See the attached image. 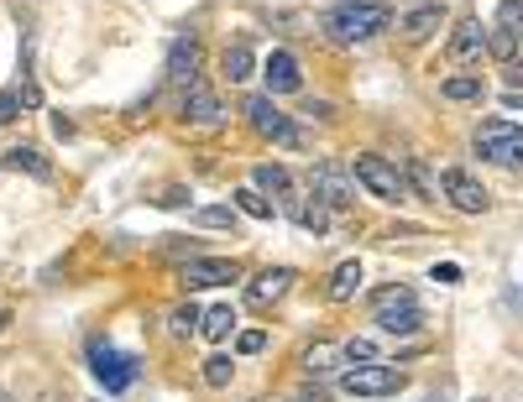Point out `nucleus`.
Masks as SVG:
<instances>
[{"label":"nucleus","instance_id":"34","mask_svg":"<svg viewBox=\"0 0 523 402\" xmlns=\"http://www.w3.org/2000/svg\"><path fill=\"white\" fill-rule=\"evenodd\" d=\"M503 79H508V89H513V94L523 89V63H518V58H513V63H503Z\"/></svg>","mask_w":523,"mask_h":402},{"label":"nucleus","instance_id":"13","mask_svg":"<svg viewBox=\"0 0 523 402\" xmlns=\"http://www.w3.org/2000/svg\"><path fill=\"white\" fill-rule=\"evenodd\" d=\"M445 53H450V63H482V53H487V32H482V21H476V16L456 21V32H450Z\"/></svg>","mask_w":523,"mask_h":402},{"label":"nucleus","instance_id":"35","mask_svg":"<svg viewBox=\"0 0 523 402\" xmlns=\"http://www.w3.org/2000/svg\"><path fill=\"white\" fill-rule=\"evenodd\" d=\"M461 277V267L456 262H445V267H435V282H456Z\"/></svg>","mask_w":523,"mask_h":402},{"label":"nucleus","instance_id":"9","mask_svg":"<svg viewBox=\"0 0 523 402\" xmlns=\"http://www.w3.org/2000/svg\"><path fill=\"white\" fill-rule=\"evenodd\" d=\"M440 194H445V204L456 209V215H487L492 209V194L466 168H445L440 173Z\"/></svg>","mask_w":523,"mask_h":402},{"label":"nucleus","instance_id":"4","mask_svg":"<svg viewBox=\"0 0 523 402\" xmlns=\"http://www.w3.org/2000/svg\"><path fill=\"white\" fill-rule=\"evenodd\" d=\"M351 173H356V183L367 188L372 199H388V204L408 199V178L393 168L388 157H377V152H361V157H351Z\"/></svg>","mask_w":523,"mask_h":402},{"label":"nucleus","instance_id":"36","mask_svg":"<svg viewBox=\"0 0 523 402\" xmlns=\"http://www.w3.org/2000/svg\"><path fill=\"white\" fill-rule=\"evenodd\" d=\"M6 324H11V314H6V309H0V329H6Z\"/></svg>","mask_w":523,"mask_h":402},{"label":"nucleus","instance_id":"1","mask_svg":"<svg viewBox=\"0 0 523 402\" xmlns=\"http://www.w3.org/2000/svg\"><path fill=\"white\" fill-rule=\"evenodd\" d=\"M325 37L330 42H372L393 27V6H377V0H340L325 11Z\"/></svg>","mask_w":523,"mask_h":402},{"label":"nucleus","instance_id":"7","mask_svg":"<svg viewBox=\"0 0 523 402\" xmlns=\"http://www.w3.org/2000/svg\"><path fill=\"white\" fill-rule=\"evenodd\" d=\"M241 110H246V121H252V131H257V136L278 141V147H304L299 126H293L288 115H283L278 105H272V94H252V100H246Z\"/></svg>","mask_w":523,"mask_h":402},{"label":"nucleus","instance_id":"19","mask_svg":"<svg viewBox=\"0 0 523 402\" xmlns=\"http://www.w3.org/2000/svg\"><path fill=\"white\" fill-rule=\"evenodd\" d=\"M42 105V89L32 79H16L6 94H0V121H16L21 110H37Z\"/></svg>","mask_w":523,"mask_h":402},{"label":"nucleus","instance_id":"31","mask_svg":"<svg viewBox=\"0 0 523 402\" xmlns=\"http://www.w3.org/2000/svg\"><path fill=\"white\" fill-rule=\"evenodd\" d=\"M199 319H204V314L194 309V303H184V309H173V314H168L173 335H194V329H199Z\"/></svg>","mask_w":523,"mask_h":402},{"label":"nucleus","instance_id":"10","mask_svg":"<svg viewBox=\"0 0 523 402\" xmlns=\"http://www.w3.org/2000/svg\"><path fill=\"white\" fill-rule=\"evenodd\" d=\"M518 42H523V0H503V6H497V21H492V37H487V53L513 63Z\"/></svg>","mask_w":523,"mask_h":402},{"label":"nucleus","instance_id":"6","mask_svg":"<svg viewBox=\"0 0 523 402\" xmlns=\"http://www.w3.org/2000/svg\"><path fill=\"white\" fill-rule=\"evenodd\" d=\"M309 188L320 194L325 209H351L356 204V173H351V162H314V168H309Z\"/></svg>","mask_w":523,"mask_h":402},{"label":"nucleus","instance_id":"11","mask_svg":"<svg viewBox=\"0 0 523 402\" xmlns=\"http://www.w3.org/2000/svg\"><path fill=\"white\" fill-rule=\"evenodd\" d=\"M178 282L184 288H225V282H241V262H231V256H194V262H184Z\"/></svg>","mask_w":523,"mask_h":402},{"label":"nucleus","instance_id":"5","mask_svg":"<svg viewBox=\"0 0 523 402\" xmlns=\"http://www.w3.org/2000/svg\"><path fill=\"white\" fill-rule=\"evenodd\" d=\"M403 387H408V376L388 361H372V366H356L340 376V392L346 397H398Z\"/></svg>","mask_w":523,"mask_h":402},{"label":"nucleus","instance_id":"17","mask_svg":"<svg viewBox=\"0 0 523 402\" xmlns=\"http://www.w3.org/2000/svg\"><path fill=\"white\" fill-rule=\"evenodd\" d=\"M440 27H445V6H435V0H429V6H414L403 16V37L408 42H429Z\"/></svg>","mask_w":523,"mask_h":402},{"label":"nucleus","instance_id":"33","mask_svg":"<svg viewBox=\"0 0 523 402\" xmlns=\"http://www.w3.org/2000/svg\"><path fill=\"white\" fill-rule=\"evenodd\" d=\"M262 345H267V335H262V329H241V335H236V350H241V356H257Z\"/></svg>","mask_w":523,"mask_h":402},{"label":"nucleus","instance_id":"8","mask_svg":"<svg viewBox=\"0 0 523 402\" xmlns=\"http://www.w3.org/2000/svg\"><path fill=\"white\" fill-rule=\"evenodd\" d=\"M89 371H95V382L105 392H126V387H136V376H142V366L131 356H121L116 345H89Z\"/></svg>","mask_w":523,"mask_h":402},{"label":"nucleus","instance_id":"20","mask_svg":"<svg viewBox=\"0 0 523 402\" xmlns=\"http://www.w3.org/2000/svg\"><path fill=\"white\" fill-rule=\"evenodd\" d=\"M220 74L231 79V84H246V79H252V74H257L252 42H231V47H225V53H220Z\"/></svg>","mask_w":523,"mask_h":402},{"label":"nucleus","instance_id":"24","mask_svg":"<svg viewBox=\"0 0 523 402\" xmlns=\"http://www.w3.org/2000/svg\"><path fill=\"white\" fill-rule=\"evenodd\" d=\"M440 94H445V100H456V105L482 100V74H450V79L440 84Z\"/></svg>","mask_w":523,"mask_h":402},{"label":"nucleus","instance_id":"23","mask_svg":"<svg viewBox=\"0 0 523 402\" xmlns=\"http://www.w3.org/2000/svg\"><path fill=\"white\" fill-rule=\"evenodd\" d=\"M6 168H16V173H32V178H53L48 157H42L37 147H11V152H6Z\"/></svg>","mask_w":523,"mask_h":402},{"label":"nucleus","instance_id":"22","mask_svg":"<svg viewBox=\"0 0 523 402\" xmlns=\"http://www.w3.org/2000/svg\"><path fill=\"white\" fill-rule=\"evenodd\" d=\"M335 303H351L356 293H361V262H340L335 272H330V288H325Z\"/></svg>","mask_w":523,"mask_h":402},{"label":"nucleus","instance_id":"28","mask_svg":"<svg viewBox=\"0 0 523 402\" xmlns=\"http://www.w3.org/2000/svg\"><path fill=\"white\" fill-rule=\"evenodd\" d=\"M236 209H241V215H252V220H272V204L257 194V188H241V194H236Z\"/></svg>","mask_w":523,"mask_h":402},{"label":"nucleus","instance_id":"2","mask_svg":"<svg viewBox=\"0 0 523 402\" xmlns=\"http://www.w3.org/2000/svg\"><path fill=\"white\" fill-rule=\"evenodd\" d=\"M372 309H377V329H382V335L408 340V335H419V329H424V309H419L414 288H382L372 298Z\"/></svg>","mask_w":523,"mask_h":402},{"label":"nucleus","instance_id":"27","mask_svg":"<svg viewBox=\"0 0 523 402\" xmlns=\"http://www.w3.org/2000/svg\"><path fill=\"white\" fill-rule=\"evenodd\" d=\"M408 178H414V188H419L424 199H440V178L424 168V157H414V162H408Z\"/></svg>","mask_w":523,"mask_h":402},{"label":"nucleus","instance_id":"14","mask_svg":"<svg viewBox=\"0 0 523 402\" xmlns=\"http://www.w3.org/2000/svg\"><path fill=\"white\" fill-rule=\"evenodd\" d=\"M262 79H267V94H293V89L304 84L299 58H293L288 47H272V58L262 63Z\"/></svg>","mask_w":523,"mask_h":402},{"label":"nucleus","instance_id":"37","mask_svg":"<svg viewBox=\"0 0 523 402\" xmlns=\"http://www.w3.org/2000/svg\"><path fill=\"white\" fill-rule=\"evenodd\" d=\"M252 402H267V397H252Z\"/></svg>","mask_w":523,"mask_h":402},{"label":"nucleus","instance_id":"25","mask_svg":"<svg viewBox=\"0 0 523 402\" xmlns=\"http://www.w3.org/2000/svg\"><path fill=\"white\" fill-rule=\"evenodd\" d=\"M231 329H236V314L225 309V303H220V309H210V314L199 319V335H204V340H231Z\"/></svg>","mask_w":523,"mask_h":402},{"label":"nucleus","instance_id":"29","mask_svg":"<svg viewBox=\"0 0 523 402\" xmlns=\"http://www.w3.org/2000/svg\"><path fill=\"white\" fill-rule=\"evenodd\" d=\"M231 376H236L231 356H210V361H204V382H210V387H231Z\"/></svg>","mask_w":523,"mask_h":402},{"label":"nucleus","instance_id":"18","mask_svg":"<svg viewBox=\"0 0 523 402\" xmlns=\"http://www.w3.org/2000/svg\"><path fill=\"white\" fill-rule=\"evenodd\" d=\"M283 209H288V215L299 220L304 230H314V235H325V230H330V209L320 204V194H293Z\"/></svg>","mask_w":523,"mask_h":402},{"label":"nucleus","instance_id":"16","mask_svg":"<svg viewBox=\"0 0 523 402\" xmlns=\"http://www.w3.org/2000/svg\"><path fill=\"white\" fill-rule=\"evenodd\" d=\"M184 121L210 131V126H220V121H225V105H220L204 84H189V89H184Z\"/></svg>","mask_w":523,"mask_h":402},{"label":"nucleus","instance_id":"12","mask_svg":"<svg viewBox=\"0 0 523 402\" xmlns=\"http://www.w3.org/2000/svg\"><path fill=\"white\" fill-rule=\"evenodd\" d=\"M293 282H299L293 267H267L252 288H246V303H252V309H272V303H283L293 293Z\"/></svg>","mask_w":523,"mask_h":402},{"label":"nucleus","instance_id":"3","mask_svg":"<svg viewBox=\"0 0 523 402\" xmlns=\"http://www.w3.org/2000/svg\"><path fill=\"white\" fill-rule=\"evenodd\" d=\"M471 147H476V157L497 162V168H523V126H513V121H482Z\"/></svg>","mask_w":523,"mask_h":402},{"label":"nucleus","instance_id":"21","mask_svg":"<svg viewBox=\"0 0 523 402\" xmlns=\"http://www.w3.org/2000/svg\"><path fill=\"white\" fill-rule=\"evenodd\" d=\"M252 178H257V194H272L278 204H288V199H293V178H288L283 162H262V168H257Z\"/></svg>","mask_w":523,"mask_h":402},{"label":"nucleus","instance_id":"32","mask_svg":"<svg viewBox=\"0 0 523 402\" xmlns=\"http://www.w3.org/2000/svg\"><path fill=\"white\" fill-rule=\"evenodd\" d=\"M194 220H199V225H210V230H220V225H231V220H236V209H225V204H210V209H199Z\"/></svg>","mask_w":523,"mask_h":402},{"label":"nucleus","instance_id":"15","mask_svg":"<svg viewBox=\"0 0 523 402\" xmlns=\"http://www.w3.org/2000/svg\"><path fill=\"white\" fill-rule=\"evenodd\" d=\"M199 63H204V47L194 42V37H178L173 47H168V79L173 84H199Z\"/></svg>","mask_w":523,"mask_h":402},{"label":"nucleus","instance_id":"30","mask_svg":"<svg viewBox=\"0 0 523 402\" xmlns=\"http://www.w3.org/2000/svg\"><path fill=\"white\" fill-rule=\"evenodd\" d=\"M340 356H346L351 366H372L377 361V345L372 340H346V345H340Z\"/></svg>","mask_w":523,"mask_h":402},{"label":"nucleus","instance_id":"26","mask_svg":"<svg viewBox=\"0 0 523 402\" xmlns=\"http://www.w3.org/2000/svg\"><path fill=\"white\" fill-rule=\"evenodd\" d=\"M335 361H346V356H340V345H325V340H320V345L304 356V371H309V376H330Z\"/></svg>","mask_w":523,"mask_h":402}]
</instances>
